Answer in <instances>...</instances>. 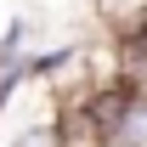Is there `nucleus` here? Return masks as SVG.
Here are the masks:
<instances>
[{"label":"nucleus","instance_id":"nucleus-1","mask_svg":"<svg viewBox=\"0 0 147 147\" xmlns=\"http://www.w3.org/2000/svg\"><path fill=\"white\" fill-rule=\"evenodd\" d=\"M113 147H147V91H130L125 108H119V119H113L108 130Z\"/></svg>","mask_w":147,"mask_h":147}]
</instances>
